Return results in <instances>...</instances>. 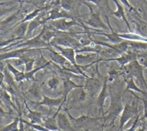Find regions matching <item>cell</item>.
<instances>
[{
    "instance_id": "6da1fadb",
    "label": "cell",
    "mask_w": 147,
    "mask_h": 131,
    "mask_svg": "<svg viewBox=\"0 0 147 131\" xmlns=\"http://www.w3.org/2000/svg\"><path fill=\"white\" fill-rule=\"evenodd\" d=\"M42 32L41 31L36 37H34L32 39L27 40L26 41H23V40H18V43H10L9 47L5 48H1V52H3L5 50L10 48L16 46L17 48H28L30 49H39V48H44L45 50L46 48H48V47H51V43H46L45 41H43L42 39Z\"/></svg>"
},
{
    "instance_id": "7a4b0ae2",
    "label": "cell",
    "mask_w": 147,
    "mask_h": 131,
    "mask_svg": "<svg viewBox=\"0 0 147 131\" xmlns=\"http://www.w3.org/2000/svg\"><path fill=\"white\" fill-rule=\"evenodd\" d=\"M50 43L51 45L57 44V45L62 46L65 48H71L75 49L76 51L80 49L83 47L78 40L72 37V34L66 33L65 32H64L62 36L54 37Z\"/></svg>"
},
{
    "instance_id": "3957f363",
    "label": "cell",
    "mask_w": 147,
    "mask_h": 131,
    "mask_svg": "<svg viewBox=\"0 0 147 131\" xmlns=\"http://www.w3.org/2000/svg\"><path fill=\"white\" fill-rule=\"evenodd\" d=\"M84 5L89 7L90 9V17L88 18L87 21L85 22V24H87L88 26L93 28V29H103V30H108V27L105 24V23L102 19L101 18V12L100 11H97L95 12L92 7L87 4V3L84 2L83 3Z\"/></svg>"
},
{
    "instance_id": "277c9868",
    "label": "cell",
    "mask_w": 147,
    "mask_h": 131,
    "mask_svg": "<svg viewBox=\"0 0 147 131\" xmlns=\"http://www.w3.org/2000/svg\"><path fill=\"white\" fill-rule=\"evenodd\" d=\"M50 24L52 27H54L55 29L60 31V32L69 31L74 25L83 26V24L77 22L74 19H69V18H61L56 20V21H52Z\"/></svg>"
},
{
    "instance_id": "5b68a950",
    "label": "cell",
    "mask_w": 147,
    "mask_h": 131,
    "mask_svg": "<svg viewBox=\"0 0 147 131\" xmlns=\"http://www.w3.org/2000/svg\"><path fill=\"white\" fill-rule=\"evenodd\" d=\"M67 100V99L62 98H51L45 95H42V99L41 101L35 102V101H30L32 104H36V106H47L48 107H60L62 104H65Z\"/></svg>"
},
{
    "instance_id": "8992f818",
    "label": "cell",
    "mask_w": 147,
    "mask_h": 131,
    "mask_svg": "<svg viewBox=\"0 0 147 131\" xmlns=\"http://www.w3.org/2000/svg\"><path fill=\"white\" fill-rule=\"evenodd\" d=\"M93 42L95 44L98 45L102 46V47H106L112 49L113 52H117V54L122 55L124 53H126L127 52V49H128V43H127L126 41L124 42H121L120 43H116V44H109V43H105V42H102V41H97V40H93Z\"/></svg>"
},
{
    "instance_id": "52a82bcc",
    "label": "cell",
    "mask_w": 147,
    "mask_h": 131,
    "mask_svg": "<svg viewBox=\"0 0 147 131\" xmlns=\"http://www.w3.org/2000/svg\"><path fill=\"white\" fill-rule=\"evenodd\" d=\"M136 110L133 105L130 106V105H126L123 107V111L121 114L120 119V126H119V131H123V127L124 125L126 124L127 121H129L130 119H131L133 116L135 115Z\"/></svg>"
},
{
    "instance_id": "ba28073f",
    "label": "cell",
    "mask_w": 147,
    "mask_h": 131,
    "mask_svg": "<svg viewBox=\"0 0 147 131\" xmlns=\"http://www.w3.org/2000/svg\"><path fill=\"white\" fill-rule=\"evenodd\" d=\"M32 51L33 49L28 48H19L18 50H13V51H11V52L2 53L1 55H0V58H1V61L9 60V59H14V58H20L24 54H26V52H32Z\"/></svg>"
},
{
    "instance_id": "9c48e42d",
    "label": "cell",
    "mask_w": 147,
    "mask_h": 131,
    "mask_svg": "<svg viewBox=\"0 0 147 131\" xmlns=\"http://www.w3.org/2000/svg\"><path fill=\"white\" fill-rule=\"evenodd\" d=\"M49 16L47 18H43V22L44 23L47 22V21H56L58 19L61 18H69L72 19V17L70 14H69L68 13L66 12L65 10H62L61 11L60 9H58L57 7L53 8V9L50 10L48 12Z\"/></svg>"
},
{
    "instance_id": "30bf717a",
    "label": "cell",
    "mask_w": 147,
    "mask_h": 131,
    "mask_svg": "<svg viewBox=\"0 0 147 131\" xmlns=\"http://www.w3.org/2000/svg\"><path fill=\"white\" fill-rule=\"evenodd\" d=\"M63 104H62L60 107H58V109L57 110V111L54 113L53 115L49 116L48 118H47V119L43 120L42 126L44 127H46V128H47L48 130L52 131H60V130L58 128V126H57V115L60 112V110L61 109V107H63Z\"/></svg>"
},
{
    "instance_id": "8fae6325",
    "label": "cell",
    "mask_w": 147,
    "mask_h": 131,
    "mask_svg": "<svg viewBox=\"0 0 147 131\" xmlns=\"http://www.w3.org/2000/svg\"><path fill=\"white\" fill-rule=\"evenodd\" d=\"M107 81L108 79L105 77L103 82V86H102V90L100 92L98 97V100H97V104H98V107L99 113H102L103 116L105 115V112H104V104L106 100V98L109 96L108 93V88H107Z\"/></svg>"
},
{
    "instance_id": "7c38bea8",
    "label": "cell",
    "mask_w": 147,
    "mask_h": 131,
    "mask_svg": "<svg viewBox=\"0 0 147 131\" xmlns=\"http://www.w3.org/2000/svg\"><path fill=\"white\" fill-rule=\"evenodd\" d=\"M24 105L26 107V109L28 110V113L26 114V115L30 120V122L35 123V124H39V125H42V123H43V116H42V113L31 110L25 100H24Z\"/></svg>"
},
{
    "instance_id": "4fadbf2b",
    "label": "cell",
    "mask_w": 147,
    "mask_h": 131,
    "mask_svg": "<svg viewBox=\"0 0 147 131\" xmlns=\"http://www.w3.org/2000/svg\"><path fill=\"white\" fill-rule=\"evenodd\" d=\"M45 50H47L49 52V54H50V57H51V61L54 62V63H56L57 65H59L61 67L63 68L64 70H65L66 67L65 66L66 62L68 61L63 55L61 54L60 52H57L52 50L51 48H46Z\"/></svg>"
},
{
    "instance_id": "5bb4252c",
    "label": "cell",
    "mask_w": 147,
    "mask_h": 131,
    "mask_svg": "<svg viewBox=\"0 0 147 131\" xmlns=\"http://www.w3.org/2000/svg\"><path fill=\"white\" fill-rule=\"evenodd\" d=\"M57 122L60 131H73L69 118L65 113H59L57 115Z\"/></svg>"
},
{
    "instance_id": "9a60e30c",
    "label": "cell",
    "mask_w": 147,
    "mask_h": 131,
    "mask_svg": "<svg viewBox=\"0 0 147 131\" xmlns=\"http://www.w3.org/2000/svg\"><path fill=\"white\" fill-rule=\"evenodd\" d=\"M113 3H115V5L117 6V10L115 11H112L111 12V15H113L115 17H117L118 18H121L123 19L124 22L126 23V24L127 25V28L129 31H131V26H130L129 22L127 21V19L126 18V15H125V10H124V8H123V5L122 3H120V1L118 0H113Z\"/></svg>"
},
{
    "instance_id": "2e32d148",
    "label": "cell",
    "mask_w": 147,
    "mask_h": 131,
    "mask_svg": "<svg viewBox=\"0 0 147 131\" xmlns=\"http://www.w3.org/2000/svg\"><path fill=\"white\" fill-rule=\"evenodd\" d=\"M63 97L65 99H67V96L70 92L75 89V88H84V86L83 85H76V83L72 81V80L69 78V77H65L63 79Z\"/></svg>"
},
{
    "instance_id": "e0dca14e",
    "label": "cell",
    "mask_w": 147,
    "mask_h": 131,
    "mask_svg": "<svg viewBox=\"0 0 147 131\" xmlns=\"http://www.w3.org/2000/svg\"><path fill=\"white\" fill-rule=\"evenodd\" d=\"M44 16V13H40L38 17H36V18L33 19L32 21L29 22V24H28V31L27 34L26 35H31L32 33L34 31L36 30L37 28H39V26L41 25H44L45 23L43 22V18L42 19V18H43Z\"/></svg>"
},
{
    "instance_id": "ac0fdd59",
    "label": "cell",
    "mask_w": 147,
    "mask_h": 131,
    "mask_svg": "<svg viewBox=\"0 0 147 131\" xmlns=\"http://www.w3.org/2000/svg\"><path fill=\"white\" fill-rule=\"evenodd\" d=\"M108 60L117 61L120 66H123V65L128 64V63H131V62L136 60V55L133 52H126L122 55H120L118 58H111V59H108Z\"/></svg>"
},
{
    "instance_id": "d6986e66",
    "label": "cell",
    "mask_w": 147,
    "mask_h": 131,
    "mask_svg": "<svg viewBox=\"0 0 147 131\" xmlns=\"http://www.w3.org/2000/svg\"><path fill=\"white\" fill-rule=\"evenodd\" d=\"M26 94L28 95V96H31L33 99H36V102L42 100V95H43L41 92V90H40V88L38 86V84L36 82L32 83V85L29 87Z\"/></svg>"
},
{
    "instance_id": "ffe728a7",
    "label": "cell",
    "mask_w": 147,
    "mask_h": 131,
    "mask_svg": "<svg viewBox=\"0 0 147 131\" xmlns=\"http://www.w3.org/2000/svg\"><path fill=\"white\" fill-rule=\"evenodd\" d=\"M28 24H29L28 22H24V23L16 24L15 26H18V28H16V29L14 30L13 37V38H17V39L20 40H22L24 37V36H25V34H27Z\"/></svg>"
},
{
    "instance_id": "44dd1931",
    "label": "cell",
    "mask_w": 147,
    "mask_h": 131,
    "mask_svg": "<svg viewBox=\"0 0 147 131\" xmlns=\"http://www.w3.org/2000/svg\"><path fill=\"white\" fill-rule=\"evenodd\" d=\"M6 67L9 72L13 74L14 79L17 82H21L22 81L25 80V72H22L18 70L13 64H11L9 62H7L6 63Z\"/></svg>"
},
{
    "instance_id": "7402d4cb",
    "label": "cell",
    "mask_w": 147,
    "mask_h": 131,
    "mask_svg": "<svg viewBox=\"0 0 147 131\" xmlns=\"http://www.w3.org/2000/svg\"><path fill=\"white\" fill-rule=\"evenodd\" d=\"M83 2H90L94 3L97 7H98L100 12H102V10L105 11V13L109 12V14H111L112 12L109 4V0H84Z\"/></svg>"
},
{
    "instance_id": "603a6c76",
    "label": "cell",
    "mask_w": 147,
    "mask_h": 131,
    "mask_svg": "<svg viewBox=\"0 0 147 131\" xmlns=\"http://www.w3.org/2000/svg\"><path fill=\"white\" fill-rule=\"evenodd\" d=\"M119 37L122 38L123 40H131V41H142V42H147L146 37L143 36H140L138 34L132 33H126V34H119Z\"/></svg>"
},
{
    "instance_id": "cb8c5ba5",
    "label": "cell",
    "mask_w": 147,
    "mask_h": 131,
    "mask_svg": "<svg viewBox=\"0 0 147 131\" xmlns=\"http://www.w3.org/2000/svg\"><path fill=\"white\" fill-rule=\"evenodd\" d=\"M128 91H135L137 92H140L143 95H147V92L144 91H142L140 88H138L136 83L134 81V78L133 77H131L130 79L127 81V87L125 88V92H128Z\"/></svg>"
},
{
    "instance_id": "d4e9b609",
    "label": "cell",
    "mask_w": 147,
    "mask_h": 131,
    "mask_svg": "<svg viewBox=\"0 0 147 131\" xmlns=\"http://www.w3.org/2000/svg\"><path fill=\"white\" fill-rule=\"evenodd\" d=\"M67 112H68V111H67ZM68 115H69V117L70 119H73V120L76 122V124H78V125L80 126L87 125V124H89V123L94 122V121L95 120L94 118H90V117H89L88 115H82L80 116V118H78V119H73L72 117V115H71L69 112H68Z\"/></svg>"
},
{
    "instance_id": "484cf974",
    "label": "cell",
    "mask_w": 147,
    "mask_h": 131,
    "mask_svg": "<svg viewBox=\"0 0 147 131\" xmlns=\"http://www.w3.org/2000/svg\"><path fill=\"white\" fill-rule=\"evenodd\" d=\"M20 123V118L18 116L12 122L1 128V131H19L18 124Z\"/></svg>"
},
{
    "instance_id": "4316f807",
    "label": "cell",
    "mask_w": 147,
    "mask_h": 131,
    "mask_svg": "<svg viewBox=\"0 0 147 131\" xmlns=\"http://www.w3.org/2000/svg\"><path fill=\"white\" fill-rule=\"evenodd\" d=\"M44 9H45V8H39V9H36L35 10H33L32 12L29 13L28 14H27L26 17H25L24 18L22 19L21 22H19L18 23H17V24L32 21L33 19H35L36 17H38V15L39 14V13H42V11H43V10Z\"/></svg>"
},
{
    "instance_id": "83f0119b",
    "label": "cell",
    "mask_w": 147,
    "mask_h": 131,
    "mask_svg": "<svg viewBox=\"0 0 147 131\" xmlns=\"http://www.w3.org/2000/svg\"><path fill=\"white\" fill-rule=\"evenodd\" d=\"M21 58H23L24 61V65H25V72H29L33 70V66L34 63L36 62V60L34 58H29L26 54H24Z\"/></svg>"
},
{
    "instance_id": "f1b7e54d",
    "label": "cell",
    "mask_w": 147,
    "mask_h": 131,
    "mask_svg": "<svg viewBox=\"0 0 147 131\" xmlns=\"http://www.w3.org/2000/svg\"><path fill=\"white\" fill-rule=\"evenodd\" d=\"M47 85L48 86V88L51 90H56L57 89V88L60 86V79L59 77L56 75H54V76L51 77V79L47 81Z\"/></svg>"
},
{
    "instance_id": "f546056e",
    "label": "cell",
    "mask_w": 147,
    "mask_h": 131,
    "mask_svg": "<svg viewBox=\"0 0 147 131\" xmlns=\"http://www.w3.org/2000/svg\"><path fill=\"white\" fill-rule=\"evenodd\" d=\"M21 10L20 9L18 10V12L15 13L14 14H13V15L9 16L7 18H6L5 20H3L2 22H1V26H2V29L4 28V26H7V25H9L10 23H12V22H14L15 21H17V19L18 18V15H19V14L21 12Z\"/></svg>"
},
{
    "instance_id": "4dcf8cb0",
    "label": "cell",
    "mask_w": 147,
    "mask_h": 131,
    "mask_svg": "<svg viewBox=\"0 0 147 131\" xmlns=\"http://www.w3.org/2000/svg\"><path fill=\"white\" fill-rule=\"evenodd\" d=\"M61 7L65 11H71L74 6L73 0H61Z\"/></svg>"
},
{
    "instance_id": "1f68e13d",
    "label": "cell",
    "mask_w": 147,
    "mask_h": 131,
    "mask_svg": "<svg viewBox=\"0 0 147 131\" xmlns=\"http://www.w3.org/2000/svg\"><path fill=\"white\" fill-rule=\"evenodd\" d=\"M138 121H139V115H137L136 119H135V121L133 122V124L131 126V128L127 129L125 131H135L137 129H138Z\"/></svg>"
},
{
    "instance_id": "d6a6232c",
    "label": "cell",
    "mask_w": 147,
    "mask_h": 131,
    "mask_svg": "<svg viewBox=\"0 0 147 131\" xmlns=\"http://www.w3.org/2000/svg\"><path fill=\"white\" fill-rule=\"evenodd\" d=\"M19 118H20V123H19V131H26L25 127H24V119L22 118L21 113L19 114Z\"/></svg>"
},
{
    "instance_id": "836d02e7",
    "label": "cell",
    "mask_w": 147,
    "mask_h": 131,
    "mask_svg": "<svg viewBox=\"0 0 147 131\" xmlns=\"http://www.w3.org/2000/svg\"><path fill=\"white\" fill-rule=\"evenodd\" d=\"M142 103H143V106H144V118L146 119V124L147 126V100L146 99H142Z\"/></svg>"
},
{
    "instance_id": "e575fe53",
    "label": "cell",
    "mask_w": 147,
    "mask_h": 131,
    "mask_svg": "<svg viewBox=\"0 0 147 131\" xmlns=\"http://www.w3.org/2000/svg\"><path fill=\"white\" fill-rule=\"evenodd\" d=\"M119 1H120V3H122L123 5H124V6L127 7V8L129 10H133V7L131 6V3H129V1H128V0H119Z\"/></svg>"
},
{
    "instance_id": "d590c367",
    "label": "cell",
    "mask_w": 147,
    "mask_h": 131,
    "mask_svg": "<svg viewBox=\"0 0 147 131\" xmlns=\"http://www.w3.org/2000/svg\"><path fill=\"white\" fill-rule=\"evenodd\" d=\"M117 75V71H115V70H111V71L109 72V81H113Z\"/></svg>"
},
{
    "instance_id": "8d00e7d4",
    "label": "cell",
    "mask_w": 147,
    "mask_h": 131,
    "mask_svg": "<svg viewBox=\"0 0 147 131\" xmlns=\"http://www.w3.org/2000/svg\"><path fill=\"white\" fill-rule=\"evenodd\" d=\"M146 127H147L146 124V125H145V124H142L141 126L138 127L137 131H146Z\"/></svg>"
},
{
    "instance_id": "74e56055",
    "label": "cell",
    "mask_w": 147,
    "mask_h": 131,
    "mask_svg": "<svg viewBox=\"0 0 147 131\" xmlns=\"http://www.w3.org/2000/svg\"><path fill=\"white\" fill-rule=\"evenodd\" d=\"M143 66H144L145 67H146V68H147V57L145 58L144 62H143Z\"/></svg>"
},
{
    "instance_id": "f35d334b",
    "label": "cell",
    "mask_w": 147,
    "mask_h": 131,
    "mask_svg": "<svg viewBox=\"0 0 147 131\" xmlns=\"http://www.w3.org/2000/svg\"><path fill=\"white\" fill-rule=\"evenodd\" d=\"M29 127H30V126H29ZM30 131H38V130H36L35 129H33V128H32V127H30Z\"/></svg>"
}]
</instances>
